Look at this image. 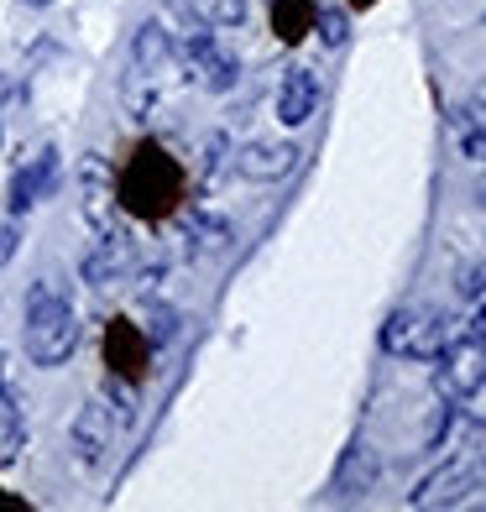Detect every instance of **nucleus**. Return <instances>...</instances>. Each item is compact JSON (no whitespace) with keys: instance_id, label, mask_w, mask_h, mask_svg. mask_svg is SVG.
Returning <instances> with one entry per match:
<instances>
[{"instance_id":"nucleus-11","label":"nucleus","mask_w":486,"mask_h":512,"mask_svg":"<svg viewBox=\"0 0 486 512\" xmlns=\"http://www.w3.org/2000/svg\"><path fill=\"white\" fill-rule=\"evenodd\" d=\"M68 434H74V450H79L84 465H105V455L115 445V418H110V408L100 398H89L74 413V429H68Z\"/></svg>"},{"instance_id":"nucleus-17","label":"nucleus","mask_w":486,"mask_h":512,"mask_svg":"<svg viewBox=\"0 0 486 512\" xmlns=\"http://www.w3.org/2000/svg\"><path fill=\"white\" fill-rule=\"evenodd\" d=\"M183 236H189V251H225L230 246V220L220 215H189L183 220Z\"/></svg>"},{"instance_id":"nucleus-4","label":"nucleus","mask_w":486,"mask_h":512,"mask_svg":"<svg viewBox=\"0 0 486 512\" xmlns=\"http://www.w3.org/2000/svg\"><path fill=\"white\" fill-rule=\"evenodd\" d=\"M455 324L445 309H398L382 324V351L392 356H413V361H434L450 345Z\"/></svg>"},{"instance_id":"nucleus-14","label":"nucleus","mask_w":486,"mask_h":512,"mask_svg":"<svg viewBox=\"0 0 486 512\" xmlns=\"http://www.w3.org/2000/svg\"><path fill=\"white\" fill-rule=\"evenodd\" d=\"M27 450V413H21L16 382H11V361L0 356V465H11Z\"/></svg>"},{"instance_id":"nucleus-1","label":"nucleus","mask_w":486,"mask_h":512,"mask_svg":"<svg viewBox=\"0 0 486 512\" xmlns=\"http://www.w3.org/2000/svg\"><path fill=\"white\" fill-rule=\"evenodd\" d=\"M27 361L32 366H63L68 356L79 351V314L68 304V293L53 283V277H37L32 293H27Z\"/></svg>"},{"instance_id":"nucleus-21","label":"nucleus","mask_w":486,"mask_h":512,"mask_svg":"<svg viewBox=\"0 0 486 512\" xmlns=\"http://www.w3.org/2000/svg\"><path fill=\"white\" fill-rule=\"evenodd\" d=\"M460 115H481V121H486V84H476V89H471V100L460 105Z\"/></svg>"},{"instance_id":"nucleus-8","label":"nucleus","mask_w":486,"mask_h":512,"mask_svg":"<svg viewBox=\"0 0 486 512\" xmlns=\"http://www.w3.org/2000/svg\"><path fill=\"white\" fill-rule=\"evenodd\" d=\"M147 356H152V340L136 330L131 319H110L105 330V366L115 371L121 382H142L147 377Z\"/></svg>"},{"instance_id":"nucleus-3","label":"nucleus","mask_w":486,"mask_h":512,"mask_svg":"<svg viewBox=\"0 0 486 512\" xmlns=\"http://www.w3.org/2000/svg\"><path fill=\"white\" fill-rule=\"evenodd\" d=\"M178 68V48L168 27H157V21H147L142 32H136L131 42V74H126V110L131 115H147L162 95V84H168V74Z\"/></svg>"},{"instance_id":"nucleus-9","label":"nucleus","mask_w":486,"mask_h":512,"mask_svg":"<svg viewBox=\"0 0 486 512\" xmlns=\"http://www.w3.org/2000/svg\"><path fill=\"white\" fill-rule=\"evenodd\" d=\"M272 110H277V121H283V126H304L309 115L319 110V79H314V68H304V63L283 68L277 95H272Z\"/></svg>"},{"instance_id":"nucleus-13","label":"nucleus","mask_w":486,"mask_h":512,"mask_svg":"<svg viewBox=\"0 0 486 512\" xmlns=\"http://www.w3.org/2000/svg\"><path fill=\"white\" fill-rule=\"evenodd\" d=\"M53 183H58V147H42L27 168H16V178H11V194H6L11 215H27V209L48 194Z\"/></svg>"},{"instance_id":"nucleus-18","label":"nucleus","mask_w":486,"mask_h":512,"mask_svg":"<svg viewBox=\"0 0 486 512\" xmlns=\"http://www.w3.org/2000/svg\"><path fill=\"white\" fill-rule=\"evenodd\" d=\"M314 27H319V37L330 42V48H340V42L351 37V32H345V16H340V11H324V6L314 11Z\"/></svg>"},{"instance_id":"nucleus-12","label":"nucleus","mask_w":486,"mask_h":512,"mask_svg":"<svg viewBox=\"0 0 486 512\" xmlns=\"http://www.w3.org/2000/svg\"><path fill=\"white\" fill-rule=\"evenodd\" d=\"M293 162H298L293 142H246L236 152V173L251 178V183H277V178L293 173Z\"/></svg>"},{"instance_id":"nucleus-15","label":"nucleus","mask_w":486,"mask_h":512,"mask_svg":"<svg viewBox=\"0 0 486 512\" xmlns=\"http://www.w3.org/2000/svg\"><path fill=\"white\" fill-rule=\"evenodd\" d=\"M314 0H272V32L277 42H288V48H298L309 32H314Z\"/></svg>"},{"instance_id":"nucleus-6","label":"nucleus","mask_w":486,"mask_h":512,"mask_svg":"<svg viewBox=\"0 0 486 512\" xmlns=\"http://www.w3.org/2000/svg\"><path fill=\"white\" fill-rule=\"evenodd\" d=\"M178 58H183V68H189V79L199 89H210V95H225V89H236V79H241L236 53H225L215 42V32H189Z\"/></svg>"},{"instance_id":"nucleus-19","label":"nucleus","mask_w":486,"mask_h":512,"mask_svg":"<svg viewBox=\"0 0 486 512\" xmlns=\"http://www.w3.org/2000/svg\"><path fill=\"white\" fill-rule=\"evenodd\" d=\"M450 403H439V408H429V424H424V450H439V439L450 434Z\"/></svg>"},{"instance_id":"nucleus-2","label":"nucleus","mask_w":486,"mask_h":512,"mask_svg":"<svg viewBox=\"0 0 486 512\" xmlns=\"http://www.w3.org/2000/svg\"><path fill=\"white\" fill-rule=\"evenodd\" d=\"M115 199H121L136 220H168L178 199H183V168L178 157H168L157 142H142L131 152L121 183H115Z\"/></svg>"},{"instance_id":"nucleus-5","label":"nucleus","mask_w":486,"mask_h":512,"mask_svg":"<svg viewBox=\"0 0 486 512\" xmlns=\"http://www.w3.org/2000/svg\"><path fill=\"white\" fill-rule=\"evenodd\" d=\"M476 476H481V450L466 445V450H455L439 471H429L419 481V492H413L408 502L413 507H455V502H466V492H476Z\"/></svg>"},{"instance_id":"nucleus-23","label":"nucleus","mask_w":486,"mask_h":512,"mask_svg":"<svg viewBox=\"0 0 486 512\" xmlns=\"http://www.w3.org/2000/svg\"><path fill=\"white\" fill-rule=\"evenodd\" d=\"M351 6H356V11H372V6H377V0H351Z\"/></svg>"},{"instance_id":"nucleus-16","label":"nucleus","mask_w":486,"mask_h":512,"mask_svg":"<svg viewBox=\"0 0 486 512\" xmlns=\"http://www.w3.org/2000/svg\"><path fill=\"white\" fill-rule=\"evenodd\" d=\"M183 21H199V27H241L246 21V0H183Z\"/></svg>"},{"instance_id":"nucleus-24","label":"nucleus","mask_w":486,"mask_h":512,"mask_svg":"<svg viewBox=\"0 0 486 512\" xmlns=\"http://www.w3.org/2000/svg\"><path fill=\"white\" fill-rule=\"evenodd\" d=\"M21 6H53V0H21Z\"/></svg>"},{"instance_id":"nucleus-22","label":"nucleus","mask_w":486,"mask_h":512,"mask_svg":"<svg viewBox=\"0 0 486 512\" xmlns=\"http://www.w3.org/2000/svg\"><path fill=\"white\" fill-rule=\"evenodd\" d=\"M466 157H471V162H486V126L466 136Z\"/></svg>"},{"instance_id":"nucleus-10","label":"nucleus","mask_w":486,"mask_h":512,"mask_svg":"<svg viewBox=\"0 0 486 512\" xmlns=\"http://www.w3.org/2000/svg\"><path fill=\"white\" fill-rule=\"evenodd\" d=\"M377 476H382V460H377V450L366 445V439H356V445L340 455V465H335L330 497H335V502H356V497H366V492L377 486Z\"/></svg>"},{"instance_id":"nucleus-20","label":"nucleus","mask_w":486,"mask_h":512,"mask_svg":"<svg viewBox=\"0 0 486 512\" xmlns=\"http://www.w3.org/2000/svg\"><path fill=\"white\" fill-rule=\"evenodd\" d=\"M16 246H21V225L11 220V225H0V267H6L11 256H16Z\"/></svg>"},{"instance_id":"nucleus-7","label":"nucleus","mask_w":486,"mask_h":512,"mask_svg":"<svg viewBox=\"0 0 486 512\" xmlns=\"http://www.w3.org/2000/svg\"><path fill=\"white\" fill-rule=\"evenodd\" d=\"M131 262H136V246H131L126 230L100 225L95 251L84 256V283H89V288H110V283H121V277L131 272Z\"/></svg>"}]
</instances>
